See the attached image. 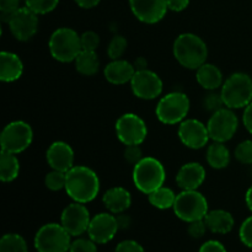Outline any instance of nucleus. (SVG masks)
I'll use <instances>...</instances> for the list:
<instances>
[{"mask_svg":"<svg viewBox=\"0 0 252 252\" xmlns=\"http://www.w3.org/2000/svg\"><path fill=\"white\" fill-rule=\"evenodd\" d=\"M65 192L74 202L90 203L100 192V179L93 169L83 165L74 166L66 172Z\"/></svg>","mask_w":252,"mask_h":252,"instance_id":"obj_1","label":"nucleus"},{"mask_svg":"<svg viewBox=\"0 0 252 252\" xmlns=\"http://www.w3.org/2000/svg\"><path fill=\"white\" fill-rule=\"evenodd\" d=\"M174 57L184 68L197 70L199 66L207 63L208 47L199 36L194 33H181L172 46Z\"/></svg>","mask_w":252,"mask_h":252,"instance_id":"obj_2","label":"nucleus"},{"mask_svg":"<svg viewBox=\"0 0 252 252\" xmlns=\"http://www.w3.org/2000/svg\"><path fill=\"white\" fill-rule=\"evenodd\" d=\"M133 184L144 194H149L164 186L166 171L161 162L153 157L143 158L133 167Z\"/></svg>","mask_w":252,"mask_h":252,"instance_id":"obj_3","label":"nucleus"},{"mask_svg":"<svg viewBox=\"0 0 252 252\" xmlns=\"http://www.w3.org/2000/svg\"><path fill=\"white\" fill-rule=\"evenodd\" d=\"M49 53L61 63H70L76 59L83 47L78 32L69 27H61L52 33L48 41Z\"/></svg>","mask_w":252,"mask_h":252,"instance_id":"obj_4","label":"nucleus"},{"mask_svg":"<svg viewBox=\"0 0 252 252\" xmlns=\"http://www.w3.org/2000/svg\"><path fill=\"white\" fill-rule=\"evenodd\" d=\"M221 97L228 108H245L252 102V78L246 73H234L221 86Z\"/></svg>","mask_w":252,"mask_h":252,"instance_id":"obj_5","label":"nucleus"},{"mask_svg":"<svg viewBox=\"0 0 252 252\" xmlns=\"http://www.w3.org/2000/svg\"><path fill=\"white\" fill-rule=\"evenodd\" d=\"M191 102L186 94L174 91L162 96L155 108L157 118L161 123L167 126H174L186 120L189 112Z\"/></svg>","mask_w":252,"mask_h":252,"instance_id":"obj_6","label":"nucleus"},{"mask_svg":"<svg viewBox=\"0 0 252 252\" xmlns=\"http://www.w3.org/2000/svg\"><path fill=\"white\" fill-rule=\"evenodd\" d=\"M172 209L175 216L186 223L204 219L209 212L208 201L197 189L180 192Z\"/></svg>","mask_w":252,"mask_h":252,"instance_id":"obj_7","label":"nucleus"},{"mask_svg":"<svg viewBox=\"0 0 252 252\" xmlns=\"http://www.w3.org/2000/svg\"><path fill=\"white\" fill-rule=\"evenodd\" d=\"M33 244L37 252H69L71 235L62 224L48 223L38 229Z\"/></svg>","mask_w":252,"mask_h":252,"instance_id":"obj_8","label":"nucleus"},{"mask_svg":"<svg viewBox=\"0 0 252 252\" xmlns=\"http://www.w3.org/2000/svg\"><path fill=\"white\" fill-rule=\"evenodd\" d=\"M33 140V130L27 122L14 121L6 125L0 135V144L2 152L20 154L25 152Z\"/></svg>","mask_w":252,"mask_h":252,"instance_id":"obj_9","label":"nucleus"},{"mask_svg":"<svg viewBox=\"0 0 252 252\" xmlns=\"http://www.w3.org/2000/svg\"><path fill=\"white\" fill-rule=\"evenodd\" d=\"M118 140L125 145H140L148 135V127L142 117L135 113H125L115 126Z\"/></svg>","mask_w":252,"mask_h":252,"instance_id":"obj_10","label":"nucleus"},{"mask_svg":"<svg viewBox=\"0 0 252 252\" xmlns=\"http://www.w3.org/2000/svg\"><path fill=\"white\" fill-rule=\"evenodd\" d=\"M239 127V120L231 108L224 107L212 113L207 123L209 137L213 142H229L235 135Z\"/></svg>","mask_w":252,"mask_h":252,"instance_id":"obj_11","label":"nucleus"},{"mask_svg":"<svg viewBox=\"0 0 252 252\" xmlns=\"http://www.w3.org/2000/svg\"><path fill=\"white\" fill-rule=\"evenodd\" d=\"M129 84L135 97L147 101L159 97L164 89L161 78L149 69L135 71Z\"/></svg>","mask_w":252,"mask_h":252,"instance_id":"obj_12","label":"nucleus"},{"mask_svg":"<svg viewBox=\"0 0 252 252\" xmlns=\"http://www.w3.org/2000/svg\"><path fill=\"white\" fill-rule=\"evenodd\" d=\"M10 32L20 42H27L37 33L38 15L27 6L20 7L7 20Z\"/></svg>","mask_w":252,"mask_h":252,"instance_id":"obj_13","label":"nucleus"},{"mask_svg":"<svg viewBox=\"0 0 252 252\" xmlns=\"http://www.w3.org/2000/svg\"><path fill=\"white\" fill-rule=\"evenodd\" d=\"M91 216L85 204L73 202L63 209L61 216V224L71 236H80L88 233Z\"/></svg>","mask_w":252,"mask_h":252,"instance_id":"obj_14","label":"nucleus"},{"mask_svg":"<svg viewBox=\"0 0 252 252\" xmlns=\"http://www.w3.org/2000/svg\"><path fill=\"white\" fill-rule=\"evenodd\" d=\"M177 134L185 147L193 150L204 148L211 139L207 126L194 118L182 121L179 126Z\"/></svg>","mask_w":252,"mask_h":252,"instance_id":"obj_15","label":"nucleus"},{"mask_svg":"<svg viewBox=\"0 0 252 252\" xmlns=\"http://www.w3.org/2000/svg\"><path fill=\"white\" fill-rule=\"evenodd\" d=\"M120 230L117 218L112 213H100L91 218L88 235L98 245L107 244Z\"/></svg>","mask_w":252,"mask_h":252,"instance_id":"obj_16","label":"nucleus"},{"mask_svg":"<svg viewBox=\"0 0 252 252\" xmlns=\"http://www.w3.org/2000/svg\"><path fill=\"white\" fill-rule=\"evenodd\" d=\"M129 6L133 15L148 25L161 21L169 10L166 0H129Z\"/></svg>","mask_w":252,"mask_h":252,"instance_id":"obj_17","label":"nucleus"},{"mask_svg":"<svg viewBox=\"0 0 252 252\" xmlns=\"http://www.w3.org/2000/svg\"><path fill=\"white\" fill-rule=\"evenodd\" d=\"M46 160L49 167L57 171L68 172L75 166L74 165L75 154H74L73 148L68 143L62 142V140H57L49 145L46 152Z\"/></svg>","mask_w":252,"mask_h":252,"instance_id":"obj_18","label":"nucleus"},{"mask_svg":"<svg viewBox=\"0 0 252 252\" xmlns=\"http://www.w3.org/2000/svg\"><path fill=\"white\" fill-rule=\"evenodd\" d=\"M206 180V169L199 162H187L180 167L176 182L182 191L198 189Z\"/></svg>","mask_w":252,"mask_h":252,"instance_id":"obj_19","label":"nucleus"},{"mask_svg":"<svg viewBox=\"0 0 252 252\" xmlns=\"http://www.w3.org/2000/svg\"><path fill=\"white\" fill-rule=\"evenodd\" d=\"M135 68L132 63L125 59H116L108 63L103 69L105 79L113 85H125L130 83L135 74Z\"/></svg>","mask_w":252,"mask_h":252,"instance_id":"obj_20","label":"nucleus"},{"mask_svg":"<svg viewBox=\"0 0 252 252\" xmlns=\"http://www.w3.org/2000/svg\"><path fill=\"white\" fill-rule=\"evenodd\" d=\"M102 202L108 212L116 216V214L125 213L129 208L132 204V196L125 187L116 186L105 192Z\"/></svg>","mask_w":252,"mask_h":252,"instance_id":"obj_21","label":"nucleus"},{"mask_svg":"<svg viewBox=\"0 0 252 252\" xmlns=\"http://www.w3.org/2000/svg\"><path fill=\"white\" fill-rule=\"evenodd\" d=\"M24 73V63L17 54L12 52L0 53V79L4 83L19 80Z\"/></svg>","mask_w":252,"mask_h":252,"instance_id":"obj_22","label":"nucleus"},{"mask_svg":"<svg viewBox=\"0 0 252 252\" xmlns=\"http://www.w3.org/2000/svg\"><path fill=\"white\" fill-rule=\"evenodd\" d=\"M196 80L199 85L208 91H216L224 84L223 73L217 65L204 63L196 70Z\"/></svg>","mask_w":252,"mask_h":252,"instance_id":"obj_23","label":"nucleus"},{"mask_svg":"<svg viewBox=\"0 0 252 252\" xmlns=\"http://www.w3.org/2000/svg\"><path fill=\"white\" fill-rule=\"evenodd\" d=\"M204 220L209 231L214 234H220V235L230 233L235 224L234 217L231 216L230 212L224 211V209L209 211Z\"/></svg>","mask_w":252,"mask_h":252,"instance_id":"obj_24","label":"nucleus"},{"mask_svg":"<svg viewBox=\"0 0 252 252\" xmlns=\"http://www.w3.org/2000/svg\"><path fill=\"white\" fill-rule=\"evenodd\" d=\"M206 160L212 169H225L230 162V152L224 143L213 142L207 148Z\"/></svg>","mask_w":252,"mask_h":252,"instance_id":"obj_25","label":"nucleus"},{"mask_svg":"<svg viewBox=\"0 0 252 252\" xmlns=\"http://www.w3.org/2000/svg\"><path fill=\"white\" fill-rule=\"evenodd\" d=\"M75 69L79 74L84 76H94L100 70V59L96 52L94 51H81L76 59Z\"/></svg>","mask_w":252,"mask_h":252,"instance_id":"obj_26","label":"nucleus"},{"mask_svg":"<svg viewBox=\"0 0 252 252\" xmlns=\"http://www.w3.org/2000/svg\"><path fill=\"white\" fill-rule=\"evenodd\" d=\"M20 172V161L16 154L0 153V179L2 182H11L17 179Z\"/></svg>","mask_w":252,"mask_h":252,"instance_id":"obj_27","label":"nucleus"},{"mask_svg":"<svg viewBox=\"0 0 252 252\" xmlns=\"http://www.w3.org/2000/svg\"><path fill=\"white\" fill-rule=\"evenodd\" d=\"M176 196L177 194L171 189L162 186L148 194V201L153 207L164 211V209H169L174 207Z\"/></svg>","mask_w":252,"mask_h":252,"instance_id":"obj_28","label":"nucleus"},{"mask_svg":"<svg viewBox=\"0 0 252 252\" xmlns=\"http://www.w3.org/2000/svg\"><path fill=\"white\" fill-rule=\"evenodd\" d=\"M0 252H29L27 243L19 234H5L0 239Z\"/></svg>","mask_w":252,"mask_h":252,"instance_id":"obj_29","label":"nucleus"},{"mask_svg":"<svg viewBox=\"0 0 252 252\" xmlns=\"http://www.w3.org/2000/svg\"><path fill=\"white\" fill-rule=\"evenodd\" d=\"M128 47V41L126 37L117 34V36L112 37L107 47V56L110 57L111 61H116V59H121L123 54L126 53Z\"/></svg>","mask_w":252,"mask_h":252,"instance_id":"obj_30","label":"nucleus"},{"mask_svg":"<svg viewBox=\"0 0 252 252\" xmlns=\"http://www.w3.org/2000/svg\"><path fill=\"white\" fill-rule=\"evenodd\" d=\"M66 184V172L57 171V170H52L51 172L46 175L44 177V185L49 191L58 192L62 189H65Z\"/></svg>","mask_w":252,"mask_h":252,"instance_id":"obj_31","label":"nucleus"},{"mask_svg":"<svg viewBox=\"0 0 252 252\" xmlns=\"http://www.w3.org/2000/svg\"><path fill=\"white\" fill-rule=\"evenodd\" d=\"M25 4L34 14L46 15L58 6L59 0H25Z\"/></svg>","mask_w":252,"mask_h":252,"instance_id":"obj_32","label":"nucleus"},{"mask_svg":"<svg viewBox=\"0 0 252 252\" xmlns=\"http://www.w3.org/2000/svg\"><path fill=\"white\" fill-rule=\"evenodd\" d=\"M235 159L238 160L240 164L244 165H251L252 164V140H244V142L239 143L238 147L235 148Z\"/></svg>","mask_w":252,"mask_h":252,"instance_id":"obj_33","label":"nucleus"},{"mask_svg":"<svg viewBox=\"0 0 252 252\" xmlns=\"http://www.w3.org/2000/svg\"><path fill=\"white\" fill-rule=\"evenodd\" d=\"M69 252H97V244L90 238H79L71 241Z\"/></svg>","mask_w":252,"mask_h":252,"instance_id":"obj_34","label":"nucleus"},{"mask_svg":"<svg viewBox=\"0 0 252 252\" xmlns=\"http://www.w3.org/2000/svg\"><path fill=\"white\" fill-rule=\"evenodd\" d=\"M203 106L207 111H211L212 113L226 107L223 97H221V94H216L214 91H212L209 95H207L203 98Z\"/></svg>","mask_w":252,"mask_h":252,"instance_id":"obj_35","label":"nucleus"},{"mask_svg":"<svg viewBox=\"0 0 252 252\" xmlns=\"http://www.w3.org/2000/svg\"><path fill=\"white\" fill-rule=\"evenodd\" d=\"M81 47L84 51L96 52L98 44H100V36L94 31H86L80 36Z\"/></svg>","mask_w":252,"mask_h":252,"instance_id":"obj_36","label":"nucleus"},{"mask_svg":"<svg viewBox=\"0 0 252 252\" xmlns=\"http://www.w3.org/2000/svg\"><path fill=\"white\" fill-rule=\"evenodd\" d=\"M207 230H208V226H207L204 219L191 221V223H189V226H187V233H189V235L193 239L203 238V236L206 235Z\"/></svg>","mask_w":252,"mask_h":252,"instance_id":"obj_37","label":"nucleus"},{"mask_svg":"<svg viewBox=\"0 0 252 252\" xmlns=\"http://www.w3.org/2000/svg\"><path fill=\"white\" fill-rule=\"evenodd\" d=\"M239 236L244 245L252 249V216L243 221L239 230Z\"/></svg>","mask_w":252,"mask_h":252,"instance_id":"obj_38","label":"nucleus"},{"mask_svg":"<svg viewBox=\"0 0 252 252\" xmlns=\"http://www.w3.org/2000/svg\"><path fill=\"white\" fill-rule=\"evenodd\" d=\"M143 158L144 157H143V152L139 145H126L125 159L128 164H132L134 166Z\"/></svg>","mask_w":252,"mask_h":252,"instance_id":"obj_39","label":"nucleus"},{"mask_svg":"<svg viewBox=\"0 0 252 252\" xmlns=\"http://www.w3.org/2000/svg\"><path fill=\"white\" fill-rule=\"evenodd\" d=\"M19 9L20 0H0V11H1L2 19L6 20V22L9 17Z\"/></svg>","mask_w":252,"mask_h":252,"instance_id":"obj_40","label":"nucleus"},{"mask_svg":"<svg viewBox=\"0 0 252 252\" xmlns=\"http://www.w3.org/2000/svg\"><path fill=\"white\" fill-rule=\"evenodd\" d=\"M115 252H145L143 246L138 241L134 240H125L121 241L116 246Z\"/></svg>","mask_w":252,"mask_h":252,"instance_id":"obj_41","label":"nucleus"},{"mask_svg":"<svg viewBox=\"0 0 252 252\" xmlns=\"http://www.w3.org/2000/svg\"><path fill=\"white\" fill-rule=\"evenodd\" d=\"M198 252H228L221 243L217 240H209L201 246Z\"/></svg>","mask_w":252,"mask_h":252,"instance_id":"obj_42","label":"nucleus"},{"mask_svg":"<svg viewBox=\"0 0 252 252\" xmlns=\"http://www.w3.org/2000/svg\"><path fill=\"white\" fill-rule=\"evenodd\" d=\"M169 10L175 12L184 11L189 5V0H166Z\"/></svg>","mask_w":252,"mask_h":252,"instance_id":"obj_43","label":"nucleus"},{"mask_svg":"<svg viewBox=\"0 0 252 252\" xmlns=\"http://www.w3.org/2000/svg\"><path fill=\"white\" fill-rule=\"evenodd\" d=\"M243 123L244 126H245L246 130L252 134V102L249 103V105L244 108Z\"/></svg>","mask_w":252,"mask_h":252,"instance_id":"obj_44","label":"nucleus"},{"mask_svg":"<svg viewBox=\"0 0 252 252\" xmlns=\"http://www.w3.org/2000/svg\"><path fill=\"white\" fill-rule=\"evenodd\" d=\"M116 218H117L118 226L120 229H127L130 226V223H132V219H130L129 216H127L126 213L116 214Z\"/></svg>","mask_w":252,"mask_h":252,"instance_id":"obj_45","label":"nucleus"},{"mask_svg":"<svg viewBox=\"0 0 252 252\" xmlns=\"http://www.w3.org/2000/svg\"><path fill=\"white\" fill-rule=\"evenodd\" d=\"M76 2V5L83 9H93V7L97 6L100 4L101 0H74Z\"/></svg>","mask_w":252,"mask_h":252,"instance_id":"obj_46","label":"nucleus"},{"mask_svg":"<svg viewBox=\"0 0 252 252\" xmlns=\"http://www.w3.org/2000/svg\"><path fill=\"white\" fill-rule=\"evenodd\" d=\"M133 65H134L135 70H143V69H148V62L143 57H139Z\"/></svg>","mask_w":252,"mask_h":252,"instance_id":"obj_47","label":"nucleus"},{"mask_svg":"<svg viewBox=\"0 0 252 252\" xmlns=\"http://www.w3.org/2000/svg\"><path fill=\"white\" fill-rule=\"evenodd\" d=\"M245 202H246V206H248V208L250 209V212L252 213V186L248 189V191H246Z\"/></svg>","mask_w":252,"mask_h":252,"instance_id":"obj_48","label":"nucleus"}]
</instances>
